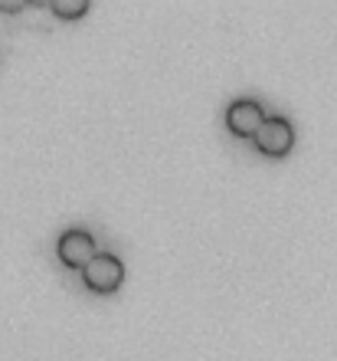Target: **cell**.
<instances>
[{
	"mask_svg": "<svg viewBox=\"0 0 337 361\" xmlns=\"http://www.w3.org/2000/svg\"><path fill=\"white\" fill-rule=\"evenodd\" d=\"M262 125H265V112L255 99H236V102H229V109H226V128L236 138H255Z\"/></svg>",
	"mask_w": 337,
	"mask_h": 361,
	"instance_id": "cell-4",
	"label": "cell"
},
{
	"mask_svg": "<svg viewBox=\"0 0 337 361\" xmlns=\"http://www.w3.org/2000/svg\"><path fill=\"white\" fill-rule=\"evenodd\" d=\"M49 10L63 20H75L82 13H89V0H56V4H49Z\"/></svg>",
	"mask_w": 337,
	"mask_h": 361,
	"instance_id": "cell-5",
	"label": "cell"
},
{
	"mask_svg": "<svg viewBox=\"0 0 337 361\" xmlns=\"http://www.w3.org/2000/svg\"><path fill=\"white\" fill-rule=\"evenodd\" d=\"M122 279H125V263L115 257V253H98V257L82 269L85 289H92V293H98V295L115 293V289L122 286Z\"/></svg>",
	"mask_w": 337,
	"mask_h": 361,
	"instance_id": "cell-2",
	"label": "cell"
},
{
	"mask_svg": "<svg viewBox=\"0 0 337 361\" xmlns=\"http://www.w3.org/2000/svg\"><path fill=\"white\" fill-rule=\"evenodd\" d=\"M56 257L63 259L69 269H79V273H82V269L98 257V250H95V237L89 233V230H82V227H69L66 233H59Z\"/></svg>",
	"mask_w": 337,
	"mask_h": 361,
	"instance_id": "cell-1",
	"label": "cell"
},
{
	"mask_svg": "<svg viewBox=\"0 0 337 361\" xmlns=\"http://www.w3.org/2000/svg\"><path fill=\"white\" fill-rule=\"evenodd\" d=\"M253 142L262 154H269V158H281V154H288L291 148H295V128H291V122L285 118V115H269Z\"/></svg>",
	"mask_w": 337,
	"mask_h": 361,
	"instance_id": "cell-3",
	"label": "cell"
},
{
	"mask_svg": "<svg viewBox=\"0 0 337 361\" xmlns=\"http://www.w3.org/2000/svg\"><path fill=\"white\" fill-rule=\"evenodd\" d=\"M0 10H4V13H20L23 4H0Z\"/></svg>",
	"mask_w": 337,
	"mask_h": 361,
	"instance_id": "cell-6",
	"label": "cell"
}]
</instances>
